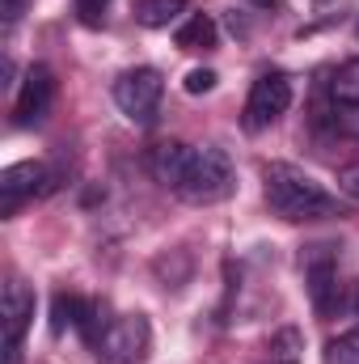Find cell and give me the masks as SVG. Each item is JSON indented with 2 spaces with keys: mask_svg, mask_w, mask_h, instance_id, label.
Masks as SVG:
<instances>
[{
  "mask_svg": "<svg viewBox=\"0 0 359 364\" xmlns=\"http://www.w3.org/2000/svg\"><path fill=\"white\" fill-rule=\"evenodd\" d=\"M263 182H267L270 212L283 216V220H326V216H338L334 195L313 174L292 166V161H270L263 170Z\"/></svg>",
  "mask_w": 359,
  "mask_h": 364,
  "instance_id": "cell-1",
  "label": "cell"
},
{
  "mask_svg": "<svg viewBox=\"0 0 359 364\" xmlns=\"http://www.w3.org/2000/svg\"><path fill=\"white\" fill-rule=\"evenodd\" d=\"M237 186V174H233V161L224 149H190L186 153V166H182L178 182H174V195H182L186 203H220L228 199Z\"/></svg>",
  "mask_w": 359,
  "mask_h": 364,
  "instance_id": "cell-2",
  "label": "cell"
},
{
  "mask_svg": "<svg viewBox=\"0 0 359 364\" xmlns=\"http://www.w3.org/2000/svg\"><path fill=\"white\" fill-rule=\"evenodd\" d=\"M148 348H153V326H148L144 314H123V318H114V322L101 331V339L93 343L97 364H140L148 356Z\"/></svg>",
  "mask_w": 359,
  "mask_h": 364,
  "instance_id": "cell-3",
  "label": "cell"
},
{
  "mask_svg": "<svg viewBox=\"0 0 359 364\" xmlns=\"http://www.w3.org/2000/svg\"><path fill=\"white\" fill-rule=\"evenodd\" d=\"M161 93H165V77H161L157 68H127V73L114 81V106H118L131 123L148 127V123L157 119Z\"/></svg>",
  "mask_w": 359,
  "mask_h": 364,
  "instance_id": "cell-4",
  "label": "cell"
},
{
  "mask_svg": "<svg viewBox=\"0 0 359 364\" xmlns=\"http://www.w3.org/2000/svg\"><path fill=\"white\" fill-rule=\"evenodd\" d=\"M34 318V292L21 279H9L0 292V331H4V364H21V339Z\"/></svg>",
  "mask_w": 359,
  "mask_h": 364,
  "instance_id": "cell-5",
  "label": "cell"
},
{
  "mask_svg": "<svg viewBox=\"0 0 359 364\" xmlns=\"http://www.w3.org/2000/svg\"><path fill=\"white\" fill-rule=\"evenodd\" d=\"M287 106H292V81L283 73L258 77L245 97V132H267L279 114H287Z\"/></svg>",
  "mask_w": 359,
  "mask_h": 364,
  "instance_id": "cell-6",
  "label": "cell"
},
{
  "mask_svg": "<svg viewBox=\"0 0 359 364\" xmlns=\"http://www.w3.org/2000/svg\"><path fill=\"white\" fill-rule=\"evenodd\" d=\"M51 186H55V182H51V174H47L43 161H17V166H9V170L0 174V212L13 216L17 203H26V199H34V195H47Z\"/></svg>",
  "mask_w": 359,
  "mask_h": 364,
  "instance_id": "cell-7",
  "label": "cell"
},
{
  "mask_svg": "<svg viewBox=\"0 0 359 364\" xmlns=\"http://www.w3.org/2000/svg\"><path fill=\"white\" fill-rule=\"evenodd\" d=\"M51 97H55V77L47 64H30L26 81H21V93L13 102V123L17 127H30V123H43L47 110H51Z\"/></svg>",
  "mask_w": 359,
  "mask_h": 364,
  "instance_id": "cell-8",
  "label": "cell"
},
{
  "mask_svg": "<svg viewBox=\"0 0 359 364\" xmlns=\"http://www.w3.org/2000/svg\"><path fill=\"white\" fill-rule=\"evenodd\" d=\"M300 267H304L309 296H313L317 314H330L334 301H338V263H334L330 246H309V250L300 255Z\"/></svg>",
  "mask_w": 359,
  "mask_h": 364,
  "instance_id": "cell-9",
  "label": "cell"
},
{
  "mask_svg": "<svg viewBox=\"0 0 359 364\" xmlns=\"http://www.w3.org/2000/svg\"><path fill=\"white\" fill-rule=\"evenodd\" d=\"M186 153H190V144H182V140H165V144H157V149H153V178L174 191L182 166H186Z\"/></svg>",
  "mask_w": 359,
  "mask_h": 364,
  "instance_id": "cell-10",
  "label": "cell"
},
{
  "mask_svg": "<svg viewBox=\"0 0 359 364\" xmlns=\"http://www.w3.org/2000/svg\"><path fill=\"white\" fill-rule=\"evenodd\" d=\"M174 38H178L182 51H207V47H216V21L207 13H190Z\"/></svg>",
  "mask_w": 359,
  "mask_h": 364,
  "instance_id": "cell-11",
  "label": "cell"
},
{
  "mask_svg": "<svg viewBox=\"0 0 359 364\" xmlns=\"http://www.w3.org/2000/svg\"><path fill=\"white\" fill-rule=\"evenodd\" d=\"M190 0H136V21L148 30H165L170 21H178Z\"/></svg>",
  "mask_w": 359,
  "mask_h": 364,
  "instance_id": "cell-12",
  "label": "cell"
},
{
  "mask_svg": "<svg viewBox=\"0 0 359 364\" xmlns=\"http://www.w3.org/2000/svg\"><path fill=\"white\" fill-rule=\"evenodd\" d=\"M270 360L275 364H300L304 360V335L296 326H279L270 335Z\"/></svg>",
  "mask_w": 359,
  "mask_h": 364,
  "instance_id": "cell-13",
  "label": "cell"
},
{
  "mask_svg": "<svg viewBox=\"0 0 359 364\" xmlns=\"http://www.w3.org/2000/svg\"><path fill=\"white\" fill-rule=\"evenodd\" d=\"M321 360H326V364H359V326H355V331L334 335V339L326 343Z\"/></svg>",
  "mask_w": 359,
  "mask_h": 364,
  "instance_id": "cell-14",
  "label": "cell"
},
{
  "mask_svg": "<svg viewBox=\"0 0 359 364\" xmlns=\"http://www.w3.org/2000/svg\"><path fill=\"white\" fill-rule=\"evenodd\" d=\"M326 119H330V127H334L338 136L359 140V102H355V97H347V102H334Z\"/></svg>",
  "mask_w": 359,
  "mask_h": 364,
  "instance_id": "cell-15",
  "label": "cell"
},
{
  "mask_svg": "<svg viewBox=\"0 0 359 364\" xmlns=\"http://www.w3.org/2000/svg\"><path fill=\"white\" fill-rule=\"evenodd\" d=\"M77 309H81V296H55V305H51V331L55 335H64L68 326L77 331Z\"/></svg>",
  "mask_w": 359,
  "mask_h": 364,
  "instance_id": "cell-16",
  "label": "cell"
},
{
  "mask_svg": "<svg viewBox=\"0 0 359 364\" xmlns=\"http://www.w3.org/2000/svg\"><path fill=\"white\" fill-rule=\"evenodd\" d=\"M182 85H186V93H207V90H216V73L211 68H190Z\"/></svg>",
  "mask_w": 359,
  "mask_h": 364,
  "instance_id": "cell-17",
  "label": "cell"
},
{
  "mask_svg": "<svg viewBox=\"0 0 359 364\" xmlns=\"http://www.w3.org/2000/svg\"><path fill=\"white\" fill-rule=\"evenodd\" d=\"M106 9H110V0H77V17H81L85 26H97V21L106 17Z\"/></svg>",
  "mask_w": 359,
  "mask_h": 364,
  "instance_id": "cell-18",
  "label": "cell"
},
{
  "mask_svg": "<svg viewBox=\"0 0 359 364\" xmlns=\"http://www.w3.org/2000/svg\"><path fill=\"white\" fill-rule=\"evenodd\" d=\"M338 191L351 195V199H359V166H347V170L338 174Z\"/></svg>",
  "mask_w": 359,
  "mask_h": 364,
  "instance_id": "cell-19",
  "label": "cell"
},
{
  "mask_svg": "<svg viewBox=\"0 0 359 364\" xmlns=\"http://www.w3.org/2000/svg\"><path fill=\"white\" fill-rule=\"evenodd\" d=\"M250 4H254V9H270V4H275V0H250Z\"/></svg>",
  "mask_w": 359,
  "mask_h": 364,
  "instance_id": "cell-20",
  "label": "cell"
},
{
  "mask_svg": "<svg viewBox=\"0 0 359 364\" xmlns=\"http://www.w3.org/2000/svg\"><path fill=\"white\" fill-rule=\"evenodd\" d=\"M355 314H359V284H355Z\"/></svg>",
  "mask_w": 359,
  "mask_h": 364,
  "instance_id": "cell-21",
  "label": "cell"
},
{
  "mask_svg": "<svg viewBox=\"0 0 359 364\" xmlns=\"http://www.w3.org/2000/svg\"><path fill=\"white\" fill-rule=\"evenodd\" d=\"M355 34H359V21H355Z\"/></svg>",
  "mask_w": 359,
  "mask_h": 364,
  "instance_id": "cell-22",
  "label": "cell"
}]
</instances>
